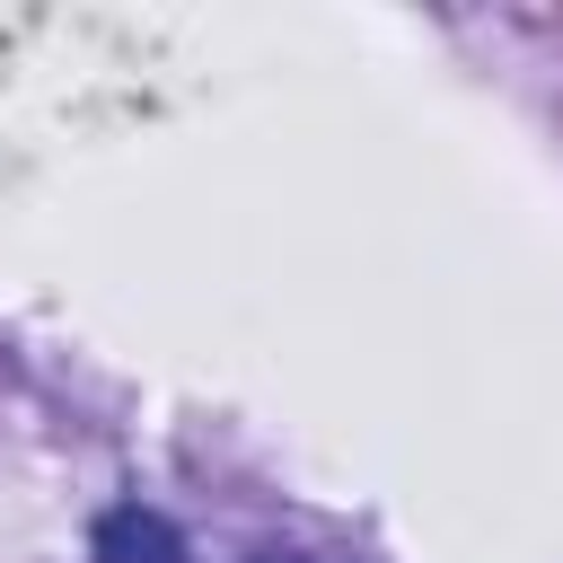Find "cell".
Instances as JSON below:
<instances>
[{
    "label": "cell",
    "mask_w": 563,
    "mask_h": 563,
    "mask_svg": "<svg viewBox=\"0 0 563 563\" xmlns=\"http://www.w3.org/2000/svg\"><path fill=\"white\" fill-rule=\"evenodd\" d=\"M88 554H97V563H185V537H176L158 510L123 501V510H106V519H97Z\"/></svg>",
    "instance_id": "6da1fadb"
},
{
    "label": "cell",
    "mask_w": 563,
    "mask_h": 563,
    "mask_svg": "<svg viewBox=\"0 0 563 563\" xmlns=\"http://www.w3.org/2000/svg\"><path fill=\"white\" fill-rule=\"evenodd\" d=\"M255 563H299V554H255Z\"/></svg>",
    "instance_id": "7a4b0ae2"
}]
</instances>
